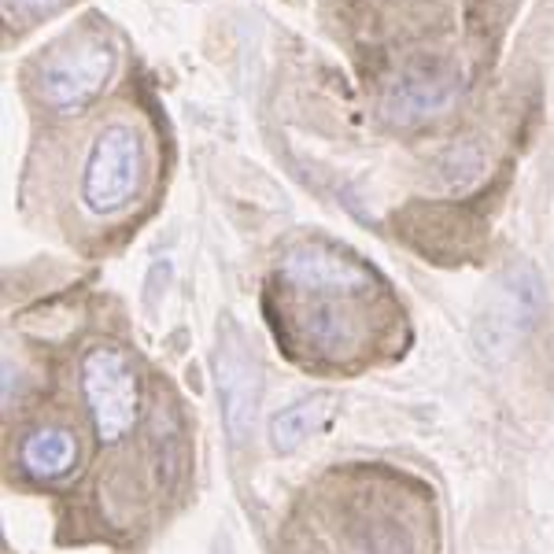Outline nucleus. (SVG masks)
<instances>
[{
  "label": "nucleus",
  "instance_id": "obj_11",
  "mask_svg": "<svg viewBox=\"0 0 554 554\" xmlns=\"http://www.w3.org/2000/svg\"><path fill=\"white\" fill-rule=\"evenodd\" d=\"M4 4H8V12L41 15V12H52V8H60L63 0H4Z\"/></svg>",
  "mask_w": 554,
  "mask_h": 554
},
{
  "label": "nucleus",
  "instance_id": "obj_1",
  "mask_svg": "<svg viewBox=\"0 0 554 554\" xmlns=\"http://www.w3.org/2000/svg\"><path fill=\"white\" fill-rule=\"evenodd\" d=\"M78 374H82V396L89 403L97 436L104 444L122 440L133 429L141 407V385L130 355L111 344H97L82 355Z\"/></svg>",
  "mask_w": 554,
  "mask_h": 554
},
{
  "label": "nucleus",
  "instance_id": "obj_6",
  "mask_svg": "<svg viewBox=\"0 0 554 554\" xmlns=\"http://www.w3.org/2000/svg\"><path fill=\"white\" fill-rule=\"evenodd\" d=\"M458 71L451 63H418L407 67L403 74H396L388 82L385 97H381V119L388 126L410 130V126H422V122L444 115L458 97Z\"/></svg>",
  "mask_w": 554,
  "mask_h": 554
},
{
  "label": "nucleus",
  "instance_id": "obj_2",
  "mask_svg": "<svg viewBox=\"0 0 554 554\" xmlns=\"http://www.w3.org/2000/svg\"><path fill=\"white\" fill-rule=\"evenodd\" d=\"M115 71V45L100 34H85L67 49L52 52L37 71V97L52 111H82L104 93Z\"/></svg>",
  "mask_w": 554,
  "mask_h": 554
},
{
  "label": "nucleus",
  "instance_id": "obj_7",
  "mask_svg": "<svg viewBox=\"0 0 554 554\" xmlns=\"http://www.w3.org/2000/svg\"><path fill=\"white\" fill-rule=\"evenodd\" d=\"M218 399H222V422L233 444H244L252 433L255 403H259V366L244 348L241 333L229 326L215 355Z\"/></svg>",
  "mask_w": 554,
  "mask_h": 554
},
{
  "label": "nucleus",
  "instance_id": "obj_3",
  "mask_svg": "<svg viewBox=\"0 0 554 554\" xmlns=\"http://www.w3.org/2000/svg\"><path fill=\"white\" fill-rule=\"evenodd\" d=\"M141 181V141L130 126H104L89 148L82 178V200L93 215H115L137 196Z\"/></svg>",
  "mask_w": 554,
  "mask_h": 554
},
{
  "label": "nucleus",
  "instance_id": "obj_4",
  "mask_svg": "<svg viewBox=\"0 0 554 554\" xmlns=\"http://www.w3.org/2000/svg\"><path fill=\"white\" fill-rule=\"evenodd\" d=\"M543 314V285L532 266H510L484 300L477 318V340L488 355H506L518 348Z\"/></svg>",
  "mask_w": 554,
  "mask_h": 554
},
{
  "label": "nucleus",
  "instance_id": "obj_8",
  "mask_svg": "<svg viewBox=\"0 0 554 554\" xmlns=\"http://www.w3.org/2000/svg\"><path fill=\"white\" fill-rule=\"evenodd\" d=\"M303 337L322 355H348V351L359 348L362 329L351 318L348 307H340V300H329L303 311Z\"/></svg>",
  "mask_w": 554,
  "mask_h": 554
},
{
  "label": "nucleus",
  "instance_id": "obj_5",
  "mask_svg": "<svg viewBox=\"0 0 554 554\" xmlns=\"http://www.w3.org/2000/svg\"><path fill=\"white\" fill-rule=\"evenodd\" d=\"M277 277L300 296H359L374 285L366 266L322 241L292 244L277 263Z\"/></svg>",
  "mask_w": 554,
  "mask_h": 554
},
{
  "label": "nucleus",
  "instance_id": "obj_10",
  "mask_svg": "<svg viewBox=\"0 0 554 554\" xmlns=\"http://www.w3.org/2000/svg\"><path fill=\"white\" fill-rule=\"evenodd\" d=\"M333 414V396H311L285 407L281 414H274L270 422V444L277 451H296L311 433H318Z\"/></svg>",
  "mask_w": 554,
  "mask_h": 554
},
{
  "label": "nucleus",
  "instance_id": "obj_9",
  "mask_svg": "<svg viewBox=\"0 0 554 554\" xmlns=\"http://www.w3.org/2000/svg\"><path fill=\"white\" fill-rule=\"evenodd\" d=\"M23 470L37 481H60L74 470V458H78V444L74 433L67 429H34L23 440Z\"/></svg>",
  "mask_w": 554,
  "mask_h": 554
}]
</instances>
